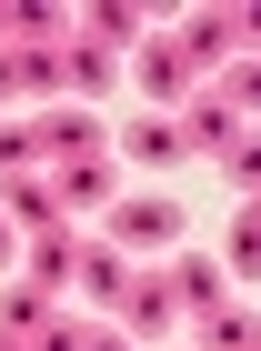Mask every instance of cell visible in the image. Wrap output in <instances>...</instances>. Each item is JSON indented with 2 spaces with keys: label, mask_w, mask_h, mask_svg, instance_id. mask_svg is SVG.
Returning a JSON list of instances; mask_svg holds the SVG:
<instances>
[{
  "label": "cell",
  "mask_w": 261,
  "mask_h": 351,
  "mask_svg": "<svg viewBox=\"0 0 261 351\" xmlns=\"http://www.w3.org/2000/svg\"><path fill=\"white\" fill-rule=\"evenodd\" d=\"M101 241H121V251H171V241H181V201H171V191L111 201V211H101Z\"/></svg>",
  "instance_id": "6da1fadb"
},
{
  "label": "cell",
  "mask_w": 261,
  "mask_h": 351,
  "mask_svg": "<svg viewBox=\"0 0 261 351\" xmlns=\"http://www.w3.org/2000/svg\"><path fill=\"white\" fill-rule=\"evenodd\" d=\"M111 151H121V161H141V171H171V161H191L181 121H161V110H130V121H111Z\"/></svg>",
  "instance_id": "7a4b0ae2"
},
{
  "label": "cell",
  "mask_w": 261,
  "mask_h": 351,
  "mask_svg": "<svg viewBox=\"0 0 261 351\" xmlns=\"http://www.w3.org/2000/svg\"><path fill=\"white\" fill-rule=\"evenodd\" d=\"M101 151H111V121H91V110H41V171L101 161Z\"/></svg>",
  "instance_id": "3957f363"
},
{
  "label": "cell",
  "mask_w": 261,
  "mask_h": 351,
  "mask_svg": "<svg viewBox=\"0 0 261 351\" xmlns=\"http://www.w3.org/2000/svg\"><path fill=\"white\" fill-rule=\"evenodd\" d=\"M71 281H80V301L121 311V301H130V281H141V261H130L121 241H80V271H71Z\"/></svg>",
  "instance_id": "277c9868"
},
{
  "label": "cell",
  "mask_w": 261,
  "mask_h": 351,
  "mask_svg": "<svg viewBox=\"0 0 261 351\" xmlns=\"http://www.w3.org/2000/svg\"><path fill=\"white\" fill-rule=\"evenodd\" d=\"M130 71H141V90H151L161 110H181L191 90H201V71H191V60L171 51V40H141V51H130Z\"/></svg>",
  "instance_id": "5b68a950"
},
{
  "label": "cell",
  "mask_w": 261,
  "mask_h": 351,
  "mask_svg": "<svg viewBox=\"0 0 261 351\" xmlns=\"http://www.w3.org/2000/svg\"><path fill=\"white\" fill-rule=\"evenodd\" d=\"M181 141H191V151H211V161H221V151H231V141H241V110L231 101H221V90H191V101H181Z\"/></svg>",
  "instance_id": "8992f818"
},
{
  "label": "cell",
  "mask_w": 261,
  "mask_h": 351,
  "mask_svg": "<svg viewBox=\"0 0 261 351\" xmlns=\"http://www.w3.org/2000/svg\"><path fill=\"white\" fill-rule=\"evenodd\" d=\"M231 40H241V21H231V10H191V21L171 30V51H181L191 71H221V60H231Z\"/></svg>",
  "instance_id": "52a82bcc"
},
{
  "label": "cell",
  "mask_w": 261,
  "mask_h": 351,
  "mask_svg": "<svg viewBox=\"0 0 261 351\" xmlns=\"http://www.w3.org/2000/svg\"><path fill=\"white\" fill-rule=\"evenodd\" d=\"M161 281H171V301H181V322H201V311H221V271H211V251H181V261L161 271Z\"/></svg>",
  "instance_id": "ba28073f"
},
{
  "label": "cell",
  "mask_w": 261,
  "mask_h": 351,
  "mask_svg": "<svg viewBox=\"0 0 261 351\" xmlns=\"http://www.w3.org/2000/svg\"><path fill=\"white\" fill-rule=\"evenodd\" d=\"M121 331H130V341H141V331H181V301H171V281H161V271H141V281H130Z\"/></svg>",
  "instance_id": "9c48e42d"
},
{
  "label": "cell",
  "mask_w": 261,
  "mask_h": 351,
  "mask_svg": "<svg viewBox=\"0 0 261 351\" xmlns=\"http://www.w3.org/2000/svg\"><path fill=\"white\" fill-rule=\"evenodd\" d=\"M21 281H41V291H51L60 301V281H71V271H80V241H71V231H60V221H51V231H30V251H21Z\"/></svg>",
  "instance_id": "30bf717a"
},
{
  "label": "cell",
  "mask_w": 261,
  "mask_h": 351,
  "mask_svg": "<svg viewBox=\"0 0 261 351\" xmlns=\"http://www.w3.org/2000/svg\"><path fill=\"white\" fill-rule=\"evenodd\" d=\"M60 81L91 90V101H111V90H121V60H111L101 40H60Z\"/></svg>",
  "instance_id": "8fae6325"
},
{
  "label": "cell",
  "mask_w": 261,
  "mask_h": 351,
  "mask_svg": "<svg viewBox=\"0 0 261 351\" xmlns=\"http://www.w3.org/2000/svg\"><path fill=\"white\" fill-rule=\"evenodd\" d=\"M51 191H60V211H111V151L101 161H60Z\"/></svg>",
  "instance_id": "7c38bea8"
},
{
  "label": "cell",
  "mask_w": 261,
  "mask_h": 351,
  "mask_svg": "<svg viewBox=\"0 0 261 351\" xmlns=\"http://www.w3.org/2000/svg\"><path fill=\"white\" fill-rule=\"evenodd\" d=\"M71 30H80V40H101L111 60H121V51H141V40H151V30H141V10H121V0H101V10H80Z\"/></svg>",
  "instance_id": "4fadbf2b"
},
{
  "label": "cell",
  "mask_w": 261,
  "mask_h": 351,
  "mask_svg": "<svg viewBox=\"0 0 261 351\" xmlns=\"http://www.w3.org/2000/svg\"><path fill=\"white\" fill-rule=\"evenodd\" d=\"M10 81H21V101H51L60 90V40H10Z\"/></svg>",
  "instance_id": "5bb4252c"
},
{
  "label": "cell",
  "mask_w": 261,
  "mask_h": 351,
  "mask_svg": "<svg viewBox=\"0 0 261 351\" xmlns=\"http://www.w3.org/2000/svg\"><path fill=\"white\" fill-rule=\"evenodd\" d=\"M191 341H201V351H251V341H261V311L221 301V311H201V322H191Z\"/></svg>",
  "instance_id": "9a60e30c"
},
{
  "label": "cell",
  "mask_w": 261,
  "mask_h": 351,
  "mask_svg": "<svg viewBox=\"0 0 261 351\" xmlns=\"http://www.w3.org/2000/svg\"><path fill=\"white\" fill-rule=\"evenodd\" d=\"M0 191H10V221H21V231H51V221H60L51 171H21V181H0Z\"/></svg>",
  "instance_id": "2e32d148"
},
{
  "label": "cell",
  "mask_w": 261,
  "mask_h": 351,
  "mask_svg": "<svg viewBox=\"0 0 261 351\" xmlns=\"http://www.w3.org/2000/svg\"><path fill=\"white\" fill-rule=\"evenodd\" d=\"M41 322H51V291H41V281H10V291H0V331H10V341H30Z\"/></svg>",
  "instance_id": "e0dca14e"
},
{
  "label": "cell",
  "mask_w": 261,
  "mask_h": 351,
  "mask_svg": "<svg viewBox=\"0 0 261 351\" xmlns=\"http://www.w3.org/2000/svg\"><path fill=\"white\" fill-rule=\"evenodd\" d=\"M10 40H71V10H51V0H21V10H10Z\"/></svg>",
  "instance_id": "ac0fdd59"
},
{
  "label": "cell",
  "mask_w": 261,
  "mask_h": 351,
  "mask_svg": "<svg viewBox=\"0 0 261 351\" xmlns=\"http://www.w3.org/2000/svg\"><path fill=\"white\" fill-rule=\"evenodd\" d=\"M0 171H41V121H0Z\"/></svg>",
  "instance_id": "d6986e66"
},
{
  "label": "cell",
  "mask_w": 261,
  "mask_h": 351,
  "mask_svg": "<svg viewBox=\"0 0 261 351\" xmlns=\"http://www.w3.org/2000/svg\"><path fill=\"white\" fill-rule=\"evenodd\" d=\"M221 171H231V181H241V191H261V131H241V141H231V151H221Z\"/></svg>",
  "instance_id": "ffe728a7"
},
{
  "label": "cell",
  "mask_w": 261,
  "mask_h": 351,
  "mask_svg": "<svg viewBox=\"0 0 261 351\" xmlns=\"http://www.w3.org/2000/svg\"><path fill=\"white\" fill-rule=\"evenodd\" d=\"M80 341H91V331H80V322H71V311H51V322L30 331V351H80Z\"/></svg>",
  "instance_id": "44dd1931"
},
{
  "label": "cell",
  "mask_w": 261,
  "mask_h": 351,
  "mask_svg": "<svg viewBox=\"0 0 261 351\" xmlns=\"http://www.w3.org/2000/svg\"><path fill=\"white\" fill-rule=\"evenodd\" d=\"M221 101H231V110H261V60H251V71H231V81H221Z\"/></svg>",
  "instance_id": "7402d4cb"
},
{
  "label": "cell",
  "mask_w": 261,
  "mask_h": 351,
  "mask_svg": "<svg viewBox=\"0 0 261 351\" xmlns=\"http://www.w3.org/2000/svg\"><path fill=\"white\" fill-rule=\"evenodd\" d=\"M80 351H141V341H130L121 322H91V341H80Z\"/></svg>",
  "instance_id": "603a6c76"
},
{
  "label": "cell",
  "mask_w": 261,
  "mask_h": 351,
  "mask_svg": "<svg viewBox=\"0 0 261 351\" xmlns=\"http://www.w3.org/2000/svg\"><path fill=\"white\" fill-rule=\"evenodd\" d=\"M0 101H21V81H10V51H0Z\"/></svg>",
  "instance_id": "cb8c5ba5"
},
{
  "label": "cell",
  "mask_w": 261,
  "mask_h": 351,
  "mask_svg": "<svg viewBox=\"0 0 261 351\" xmlns=\"http://www.w3.org/2000/svg\"><path fill=\"white\" fill-rule=\"evenodd\" d=\"M231 21H241V40H261V10H231Z\"/></svg>",
  "instance_id": "d4e9b609"
},
{
  "label": "cell",
  "mask_w": 261,
  "mask_h": 351,
  "mask_svg": "<svg viewBox=\"0 0 261 351\" xmlns=\"http://www.w3.org/2000/svg\"><path fill=\"white\" fill-rule=\"evenodd\" d=\"M10 251H21V241H10V211H0V261H10Z\"/></svg>",
  "instance_id": "484cf974"
},
{
  "label": "cell",
  "mask_w": 261,
  "mask_h": 351,
  "mask_svg": "<svg viewBox=\"0 0 261 351\" xmlns=\"http://www.w3.org/2000/svg\"><path fill=\"white\" fill-rule=\"evenodd\" d=\"M0 351H30V341H10V331H0Z\"/></svg>",
  "instance_id": "4316f807"
},
{
  "label": "cell",
  "mask_w": 261,
  "mask_h": 351,
  "mask_svg": "<svg viewBox=\"0 0 261 351\" xmlns=\"http://www.w3.org/2000/svg\"><path fill=\"white\" fill-rule=\"evenodd\" d=\"M251 351H261V341H251Z\"/></svg>",
  "instance_id": "83f0119b"
}]
</instances>
